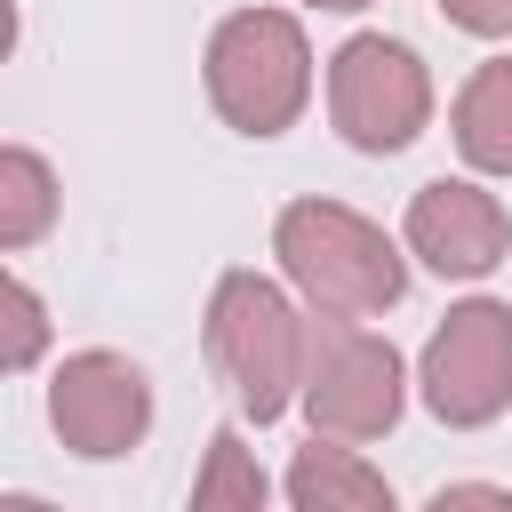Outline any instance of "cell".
Masks as SVG:
<instances>
[{"label": "cell", "mask_w": 512, "mask_h": 512, "mask_svg": "<svg viewBox=\"0 0 512 512\" xmlns=\"http://www.w3.org/2000/svg\"><path fill=\"white\" fill-rule=\"evenodd\" d=\"M272 256L304 288L312 312H344V320L392 312L400 288H408L400 248L360 208H344V200H288L280 224H272Z\"/></svg>", "instance_id": "1"}, {"label": "cell", "mask_w": 512, "mask_h": 512, "mask_svg": "<svg viewBox=\"0 0 512 512\" xmlns=\"http://www.w3.org/2000/svg\"><path fill=\"white\" fill-rule=\"evenodd\" d=\"M304 320L296 304L256 280V272H224L208 296V360L224 368V384L240 392V408L256 424H272L288 400H304Z\"/></svg>", "instance_id": "2"}, {"label": "cell", "mask_w": 512, "mask_h": 512, "mask_svg": "<svg viewBox=\"0 0 512 512\" xmlns=\"http://www.w3.org/2000/svg\"><path fill=\"white\" fill-rule=\"evenodd\" d=\"M312 96V48L296 32V16L280 8H240L216 24L208 40V104L240 128V136H280Z\"/></svg>", "instance_id": "3"}, {"label": "cell", "mask_w": 512, "mask_h": 512, "mask_svg": "<svg viewBox=\"0 0 512 512\" xmlns=\"http://www.w3.org/2000/svg\"><path fill=\"white\" fill-rule=\"evenodd\" d=\"M304 416L336 440H376L400 424V352L344 312H320L304 336Z\"/></svg>", "instance_id": "4"}, {"label": "cell", "mask_w": 512, "mask_h": 512, "mask_svg": "<svg viewBox=\"0 0 512 512\" xmlns=\"http://www.w3.org/2000/svg\"><path fill=\"white\" fill-rule=\"evenodd\" d=\"M328 112L344 128V144L360 152H400L416 144V128L432 120V80L416 64V48L384 40V32H360L336 48L328 64Z\"/></svg>", "instance_id": "5"}, {"label": "cell", "mask_w": 512, "mask_h": 512, "mask_svg": "<svg viewBox=\"0 0 512 512\" xmlns=\"http://www.w3.org/2000/svg\"><path fill=\"white\" fill-rule=\"evenodd\" d=\"M424 408L456 432L512 408V304H456L424 344Z\"/></svg>", "instance_id": "6"}, {"label": "cell", "mask_w": 512, "mask_h": 512, "mask_svg": "<svg viewBox=\"0 0 512 512\" xmlns=\"http://www.w3.org/2000/svg\"><path fill=\"white\" fill-rule=\"evenodd\" d=\"M48 424L72 456H128L152 424V384L120 352H72L48 384Z\"/></svg>", "instance_id": "7"}, {"label": "cell", "mask_w": 512, "mask_h": 512, "mask_svg": "<svg viewBox=\"0 0 512 512\" xmlns=\"http://www.w3.org/2000/svg\"><path fill=\"white\" fill-rule=\"evenodd\" d=\"M504 248H512V224H504L496 192L440 176L408 200V256H424L440 280H480L504 264Z\"/></svg>", "instance_id": "8"}, {"label": "cell", "mask_w": 512, "mask_h": 512, "mask_svg": "<svg viewBox=\"0 0 512 512\" xmlns=\"http://www.w3.org/2000/svg\"><path fill=\"white\" fill-rule=\"evenodd\" d=\"M288 496H296L304 512H376V504H392L384 472H368L352 448H336V432H312V448H296Z\"/></svg>", "instance_id": "9"}, {"label": "cell", "mask_w": 512, "mask_h": 512, "mask_svg": "<svg viewBox=\"0 0 512 512\" xmlns=\"http://www.w3.org/2000/svg\"><path fill=\"white\" fill-rule=\"evenodd\" d=\"M456 152L488 176H512V56L480 64L456 96Z\"/></svg>", "instance_id": "10"}, {"label": "cell", "mask_w": 512, "mask_h": 512, "mask_svg": "<svg viewBox=\"0 0 512 512\" xmlns=\"http://www.w3.org/2000/svg\"><path fill=\"white\" fill-rule=\"evenodd\" d=\"M48 216H56V176H48V160L24 152V144H8V152H0V248H32V240L48 232Z\"/></svg>", "instance_id": "11"}, {"label": "cell", "mask_w": 512, "mask_h": 512, "mask_svg": "<svg viewBox=\"0 0 512 512\" xmlns=\"http://www.w3.org/2000/svg\"><path fill=\"white\" fill-rule=\"evenodd\" d=\"M192 504H200V512H256V504H264V472H256V456L240 448L232 424L208 440V472L192 480Z\"/></svg>", "instance_id": "12"}, {"label": "cell", "mask_w": 512, "mask_h": 512, "mask_svg": "<svg viewBox=\"0 0 512 512\" xmlns=\"http://www.w3.org/2000/svg\"><path fill=\"white\" fill-rule=\"evenodd\" d=\"M0 296H8V344H0V368H32L40 344H48V312H40V296H32L16 272L0 280Z\"/></svg>", "instance_id": "13"}, {"label": "cell", "mask_w": 512, "mask_h": 512, "mask_svg": "<svg viewBox=\"0 0 512 512\" xmlns=\"http://www.w3.org/2000/svg\"><path fill=\"white\" fill-rule=\"evenodd\" d=\"M440 8H448V24H464V32H480V40L512 32V0H440Z\"/></svg>", "instance_id": "14"}, {"label": "cell", "mask_w": 512, "mask_h": 512, "mask_svg": "<svg viewBox=\"0 0 512 512\" xmlns=\"http://www.w3.org/2000/svg\"><path fill=\"white\" fill-rule=\"evenodd\" d=\"M312 8H368V0H312Z\"/></svg>", "instance_id": "15"}]
</instances>
